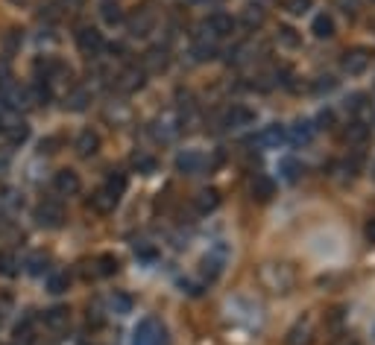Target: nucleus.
I'll return each mask as SVG.
<instances>
[{"label":"nucleus","mask_w":375,"mask_h":345,"mask_svg":"<svg viewBox=\"0 0 375 345\" xmlns=\"http://www.w3.org/2000/svg\"><path fill=\"white\" fill-rule=\"evenodd\" d=\"M258 281L267 293H276V296H285L296 287V269L285 264V261H270L258 269Z\"/></svg>","instance_id":"f257e3e1"},{"label":"nucleus","mask_w":375,"mask_h":345,"mask_svg":"<svg viewBox=\"0 0 375 345\" xmlns=\"http://www.w3.org/2000/svg\"><path fill=\"white\" fill-rule=\"evenodd\" d=\"M129 345H168V334L156 319H141Z\"/></svg>","instance_id":"f03ea898"},{"label":"nucleus","mask_w":375,"mask_h":345,"mask_svg":"<svg viewBox=\"0 0 375 345\" xmlns=\"http://www.w3.org/2000/svg\"><path fill=\"white\" fill-rule=\"evenodd\" d=\"M77 47L82 56H100L106 50V41H103V33L97 26H79L77 30Z\"/></svg>","instance_id":"7ed1b4c3"},{"label":"nucleus","mask_w":375,"mask_h":345,"mask_svg":"<svg viewBox=\"0 0 375 345\" xmlns=\"http://www.w3.org/2000/svg\"><path fill=\"white\" fill-rule=\"evenodd\" d=\"M156 24H159V18H156V12H152L150 6L135 9L132 15L127 18V26H129V33H132L135 38H144V35H150L152 30H156Z\"/></svg>","instance_id":"20e7f679"},{"label":"nucleus","mask_w":375,"mask_h":345,"mask_svg":"<svg viewBox=\"0 0 375 345\" xmlns=\"http://www.w3.org/2000/svg\"><path fill=\"white\" fill-rule=\"evenodd\" d=\"M35 223L45 225V228H59L65 223V208L56 199H45L38 208H35Z\"/></svg>","instance_id":"39448f33"},{"label":"nucleus","mask_w":375,"mask_h":345,"mask_svg":"<svg viewBox=\"0 0 375 345\" xmlns=\"http://www.w3.org/2000/svg\"><path fill=\"white\" fill-rule=\"evenodd\" d=\"M144 82H147V74L138 65H132V67H123L120 74L115 77V88L120 94H135V91L144 88Z\"/></svg>","instance_id":"423d86ee"},{"label":"nucleus","mask_w":375,"mask_h":345,"mask_svg":"<svg viewBox=\"0 0 375 345\" xmlns=\"http://www.w3.org/2000/svg\"><path fill=\"white\" fill-rule=\"evenodd\" d=\"M205 30L214 38H232L234 30H238V21H234L232 15H226V12H212V15L205 18Z\"/></svg>","instance_id":"0eeeda50"},{"label":"nucleus","mask_w":375,"mask_h":345,"mask_svg":"<svg viewBox=\"0 0 375 345\" xmlns=\"http://www.w3.org/2000/svg\"><path fill=\"white\" fill-rule=\"evenodd\" d=\"M205 164H208V158L200 150H185L176 155V170L182 172V176H197V172L205 170Z\"/></svg>","instance_id":"6e6552de"},{"label":"nucleus","mask_w":375,"mask_h":345,"mask_svg":"<svg viewBox=\"0 0 375 345\" xmlns=\"http://www.w3.org/2000/svg\"><path fill=\"white\" fill-rule=\"evenodd\" d=\"M340 67L346 70L349 77H360L364 70L369 67V53L364 47H355V50H346L343 59H340Z\"/></svg>","instance_id":"1a4fd4ad"},{"label":"nucleus","mask_w":375,"mask_h":345,"mask_svg":"<svg viewBox=\"0 0 375 345\" xmlns=\"http://www.w3.org/2000/svg\"><path fill=\"white\" fill-rule=\"evenodd\" d=\"M170 65V53L164 50V47H150L144 53V59H141V70L144 74H164Z\"/></svg>","instance_id":"9d476101"},{"label":"nucleus","mask_w":375,"mask_h":345,"mask_svg":"<svg viewBox=\"0 0 375 345\" xmlns=\"http://www.w3.org/2000/svg\"><path fill=\"white\" fill-rule=\"evenodd\" d=\"M118 202H120V196H115L109 188H100V191L91 193L88 208H91L94 214H100V217H106V214H112V211L118 208Z\"/></svg>","instance_id":"9b49d317"},{"label":"nucleus","mask_w":375,"mask_h":345,"mask_svg":"<svg viewBox=\"0 0 375 345\" xmlns=\"http://www.w3.org/2000/svg\"><path fill=\"white\" fill-rule=\"evenodd\" d=\"M285 141H287V132H285V126H279V123L264 126L261 132L255 135V143H258V147H264V150H279Z\"/></svg>","instance_id":"f8f14e48"},{"label":"nucleus","mask_w":375,"mask_h":345,"mask_svg":"<svg viewBox=\"0 0 375 345\" xmlns=\"http://www.w3.org/2000/svg\"><path fill=\"white\" fill-rule=\"evenodd\" d=\"M0 99L6 103V109H26V106H30V94H26V88H21V85H15V82H6L3 88H0Z\"/></svg>","instance_id":"ddd939ff"},{"label":"nucleus","mask_w":375,"mask_h":345,"mask_svg":"<svg viewBox=\"0 0 375 345\" xmlns=\"http://www.w3.org/2000/svg\"><path fill=\"white\" fill-rule=\"evenodd\" d=\"M53 188H56V193H62V196H77L82 182L74 170H59L56 176H53Z\"/></svg>","instance_id":"4468645a"},{"label":"nucleus","mask_w":375,"mask_h":345,"mask_svg":"<svg viewBox=\"0 0 375 345\" xmlns=\"http://www.w3.org/2000/svg\"><path fill=\"white\" fill-rule=\"evenodd\" d=\"M249 123H255V111L246 109V106H232L226 114H223V126L226 129H244Z\"/></svg>","instance_id":"2eb2a0df"},{"label":"nucleus","mask_w":375,"mask_h":345,"mask_svg":"<svg viewBox=\"0 0 375 345\" xmlns=\"http://www.w3.org/2000/svg\"><path fill=\"white\" fill-rule=\"evenodd\" d=\"M287 345H311L314 342V322L311 319H299L294 328L287 330Z\"/></svg>","instance_id":"dca6fc26"},{"label":"nucleus","mask_w":375,"mask_h":345,"mask_svg":"<svg viewBox=\"0 0 375 345\" xmlns=\"http://www.w3.org/2000/svg\"><path fill=\"white\" fill-rule=\"evenodd\" d=\"M223 264H226V252L223 249H217V252H208L205 257H202V278H208V281H214L217 275H220V272H223Z\"/></svg>","instance_id":"f3484780"},{"label":"nucleus","mask_w":375,"mask_h":345,"mask_svg":"<svg viewBox=\"0 0 375 345\" xmlns=\"http://www.w3.org/2000/svg\"><path fill=\"white\" fill-rule=\"evenodd\" d=\"M249 193H253L255 202H270V199L276 196V182L270 176H255L253 182H249Z\"/></svg>","instance_id":"a211bd4d"},{"label":"nucleus","mask_w":375,"mask_h":345,"mask_svg":"<svg viewBox=\"0 0 375 345\" xmlns=\"http://www.w3.org/2000/svg\"><path fill=\"white\" fill-rule=\"evenodd\" d=\"M74 150H77L79 158H91V155H97V150H100V135L91 132V129H86V132H79V135H77Z\"/></svg>","instance_id":"6ab92c4d"},{"label":"nucleus","mask_w":375,"mask_h":345,"mask_svg":"<svg viewBox=\"0 0 375 345\" xmlns=\"http://www.w3.org/2000/svg\"><path fill=\"white\" fill-rule=\"evenodd\" d=\"M91 99H94V91L86 88V85H77V88H71L65 94V106L71 111H82V109H88Z\"/></svg>","instance_id":"aec40b11"},{"label":"nucleus","mask_w":375,"mask_h":345,"mask_svg":"<svg viewBox=\"0 0 375 345\" xmlns=\"http://www.w3.org/2000/svg\"><path fill=\"white\" fill-rule=\"evenodd\" d=\"M45 325L50 328V330H67V325H71V310H67L65 305H56V307H50L47 313H45Z\"/></svg>","instance_id":"412c9836"},{"label":"nucleus","mask_w":375,"mask_h":345,"mask_svg":"<svg viewBox=\"0 0 375 345\" xmlns=\"http://www.w3.org/2000/svg\"><path fill=\"white\" fill-rule=\"evenodd\" d=\"M176 123H179L176 118H159L156 123L150 126V132H152V138H156V141L168 143V141H173L176 132H179V126H176Z\"/></svg>","instance_id":"4be33fe9"},{"label":"nucleus","mask_w":375,"mask_h":345,"mask_svg":"<svg viewBox=\"0 0 375 345\" xmlns=\"http://www.w3.org/2000/svg\"><path fill=\"white\" fill-rule=\"evenodd\" d=\"M343 141L349 143V147H360V143L369 141V126L360 123V120H352L349 126L343 129Z\"/></svg>","instance_id":"5701e85b"},{"label":"nucleus","mask_w":375,"mask_h":345,"mask_svg":"<svg viewBox=\"0 0 375 345\" xmlns=\"http://www.w3.org/2000/svg\"><path fill=\"white\" fill-rule=\"evenodd\" d=\"M311 33L317 38H331L337 33L335 30V18H331L328 12H319V15H314V21H311Z\"/></svg>","instance_id":"b1692460"},{"label":"nucleus","mask_w":375,"mask_h":345,"mask_svg":"<svg viewBox=\"0 0 375 345\" xmlns=\"http://www.w3.org/2000/svg\"><path fill=\"white\" fill-rule=\"evenodd\" d=\"M193 205H197L200 214H212L220 205V193L214 188H205V191H200L197 196H193Z\"/></svg>","instance_id":"393cba45"},{"label":"nucleus","mask_w":375,"mask_h":345,"mask_svg":"<svg viewBox=\"0 0 375 345\" xmlns=\"http://www.w3.org/2000/svg\"><path fill=\"white\" fill-rule=\"evenodd\" d=\"M26 94H30V106H47L53 91H50L47 79H38V82H33L30 88H26Z\"/></svg>","instance_id":"a878e982"},{"label":"nucleus","mask_w":375,"mask_h":345,"mask_svg":"<svg viewBox=\"0 0 375 345\" xmlns=\"http://www.w3.org/2000/svg\"><path fill=\"white\" fill-rule=\"evenodd\" d=\"M191 56L197 62H208V59H214V56H217V45H214V41H208V38H197L191 45Z\"/></svg>","instance_id":"bb28decb"},{"label":"nucleus","mask_w":375,"mask_h":345,"mask_svg":"<svg viewBox=\"0 0 375 345\" xmlns=\"http://www.w3.org/2000/svg\"><path fill=\"white\" fill-rule=\"evenodd\" d=\"M241 24L246 26L249 33H255V30H261L264 26V9L255 3V6H246L244 12H241Z\"/></svg>","instance_id":"cd10ccee"},{"label":"nucleus","mask_w":375,"mask_h":345,"mask_svg":"<svg viewBox=\"0 0 375 345\" xmlns=\"http://www.w3.org/2000/svg\"><path fill=\"white\" fill-rule=\"evenodd\" d=\"M276 41L287 50H296V47H302V33H296L294 26H279L276 30Z\"/></svg>","instance_id":"c85d7f7f"},{"label":"nucleus","mask_w":375,"mask_h":345,"mask_svg":"<svg viewBox=\"0 0 375 345\" xmlns=\"http://www.w3.org/2000/svg\"><path fill=\"white\" fill-rule=\"evenodd\" d=\"M279 172H282V179L285 182H296L299 176H302V172H305V167L296 161V158H282V161H279Z\"/></svg>","instance_id":"c756f323"},{"label":"nucleus","mask_w":375,"mask_h":345,"mask_svg":"<svg viewBox=\"0 0 375 345\" xmlns=\"http://www.w3.org/2000/svg\"><path fill=\"white\" fill-rule=\"evenodd\" d=\"M94 275H115V272L120 269V261H118V257L115 255H100V257H97V261H94Z\"/></svg>","instance_id":"7c9ffc66"},{"label":"nucleus","mask_w":375,"mask_h":345,"mask_svg":"<svg viewBox=\"0 0 375 345\" xmlns=\"http://www.w3.org/2000/svg\"><path fill=\"white\" fill-rule=\"evenodd\" d=\"M0 275H6V278L18 275V257H15V252L0 249Z\"/></svg>","instance_id":"2f4dec72"},{"label":"nucleus","mask_w":375,"mask_h":345,"mask_svg":"<svg viewBox=\"0 0 375 345\" xmlns=\"http://www.w3.org/2000/svg\"><path fill=\"white\" fill-rule=\"evenodd\" d=\"M3 132L9 135V141H12V143H24L26 138H30V126L21 123V120H9Z\"/></svg>","instance_id":"473e14b6"},{"label":"nucleus","mask_w":375,"mask_h":345,"mask_svg":"<svg viewBox=\"0 0 375 345\" xmlns=\"http://www.w3.org/2000/svg\"><path fill=\"white\" fill-rule=\"evenodd\" d=\"M290 138H294L296 143H308L314 138V123L311 120H296L294 129H290Z\"/></svg>","instance_id":"72a5a7b5"},{"label":"nucleus","mask_w":375,"mask_h":345,"mask_svg":"<svg viewBox=\"0 0 375 345\" xmlns=\"http://www.w3.org/2000/svg\"><path fill=\"white\" fill-rule=\"evenodd\" d=\"M132 167L138 172H144V176H150V172H156V158L147 155V152H135L132 155Z\"/></svg>","instance_id":"f704fd0d"},{"label":"nucleus","mask_w":375,"mask_h":345,"mask_svg":"<svg viewBox=\"0 0 375 345\" xmlns=\"http://www.w3.org/2000/svg\"><path fill=\"white\" fill-rule=\"evenodd\" d=\"M67 287H71V275H67V272H53V275L47 278V290L50 293H65Z\"/></svg>","instance_id":"c9c22d12"},{"label":"nucleus","mask_w":375,"mask_h":345,"mask_svg":"<svg viewBox=\"0 0 375 345\" xmlns=\"http://www.w3.org/2000/svg\"><path fill=\"white\" fill-rule=\"evenodd\" d=\"M109 305H112V310H115L118 316H127V313H132V298H129L127 293H115L112 298H109Z\"/></svg>","instance_id":"e433bc0d"},{"label":"nucleus","mask_w":375,"mask_h":345,"mask_svg":"<svg viewBox=\"0 0 375 345\" xmlns=\"http://www.w3.org/2000/svg\"><path fill=\"white\" fill-rule=\"evenodd\" d=\"M100 15H103V21H106V24H112V26L123 21V12H120V6H118V3H112V0H109V3H103Z\"/></svg>","instance_id":"4c0bfd02"},{"label":"nucleus","mask_w":375,"mask_h":345,"mask_svg":"<svg viewBox=\"0 0 375 345\" xmlns=\"http://www.w3.org/2000/svg\"><path fill=\"white\" fill-rule=\"evenodd\" d=\"M335 88H337V79L328 77V74H326V77H317V79L311 82V91H314V94H328V91H335Z\"/></svg>","instance_id":"58836bf2"},{"label":"nucleus","mask_w":375,"mask_h":345,"mask_svg":"<svg viewBox=\"0 0 375 345\" xmlns=\"http://www.w3.org/2000/svg\"><path fill=\"white\" fill-rule=\"evenodd\" d=\"M106 188L112 191L115 196H123V191H127V176H123V172H109V182H106Z\"/></svg>","instance_id":"ea45409f"},{"label":"nucleus","mask_w":375,"mask_h":345,"mask_svg":"<svg viewBox=\"0 0 375 345\" xmlns=\"http://www.w3.org/2000/svg\"><path fill=\"white\" fill-rule=\"evenodd\" d=\"M47 264H50V257H47L45 252H35V255L30 257V261H26V269H30L33 275H41V272L47 269Z\"/></svg>","instance_id":"a19ab883"},{"label":"nucleus","mask_w":375,"mask_h":345,"mask_svg":"<svg viewBox=\"0 0 375 345\" xmlns=\"http://www.w3.org/2000/svg\"><path fill=\"white\" fill-rule=\"evenodd\" d=\"M311 6H314V0H285V9L290 15H305Z\"/></svg>","instance_id":"79ce46f5"},{"label":"nucleus","mask_w":375,"mask_h":345,"mask_svg":"<svg viewBox=\"0 0 375 345\" xmlns=\"http://www.w3.org/2000/svg\"><path fill=\"white\" fill-rule=\"evenodd\" d=\"M56 9L67 12V15H77V12L86 9V0H56Z\"/></svg>","instance_id":"37998d69"},{"label":"nucleus","mask_w":375,"mask_h":345,"mask_svg":"<svg viewBox=\"0 0 375 345\" xmlns=\"http://www.w3.org/2000/svg\"><path fill=\"white\" fill-rule=\"evenodd\" d=\"M346 109H352V111H360V109H364V94H355L352 99H346Z\"/></svg>","instance_id":"c03bdc74"},{"label":"nucleus","mask_w":375,"mask_h":345,"mask_svg":"<svg viewBox=\"0 0 375 345\" xmlns=\"http://www.w3.org/2000/svg\"><path fill=\"white\" fill-rule=\"evenodd\" d=\"M6 82H12V77H9V62L0 59V88H3Z\"/></svg>","instance_id":"a18cd8bd"},{"label":"nucleus","mask_w":375,"mask_h":345,"mask_svg":"<svg viewBox=\"0 0 375 345\" xmlns=\"http://www.w3.org/2000/svg\"><path fill=\"white\" fill-rule=\"evenodd\" d=\"M364 237H367V243H372V246H375V217L367 220V225H364Z\"/></svg>","instance_id":"49530a36"},{"label":"nucleus","mask_w":375,"mask_h":345,"mask_svg":"<svg viewBox=\"0 0 375 345\" xmlns=\"http://www.w3.org/2000/svg\"><path fill=\"white\" fill-rule=\"evenodd\" d=\"M358 170H360V155H352L349 161H346V172H352V176H355Z\"/></svg>","instance_id":"de8ad7c7"},{"label":"nucleus","mask_w":375,"mask_h":345,"mask_svg":"<svg viewBox=\"0 0 375 345\" xmlns=\"http://www.w3.org/2000/svg\"><path fill=\"white\" fill-rule=\"evenodd\" d=\"M317 123H323V126L328 129L331 123H335V111H328V109H326V111H323V114H319V118H317Z\"/></svg>","instance_id":"09e8293b"}]
</instances>
